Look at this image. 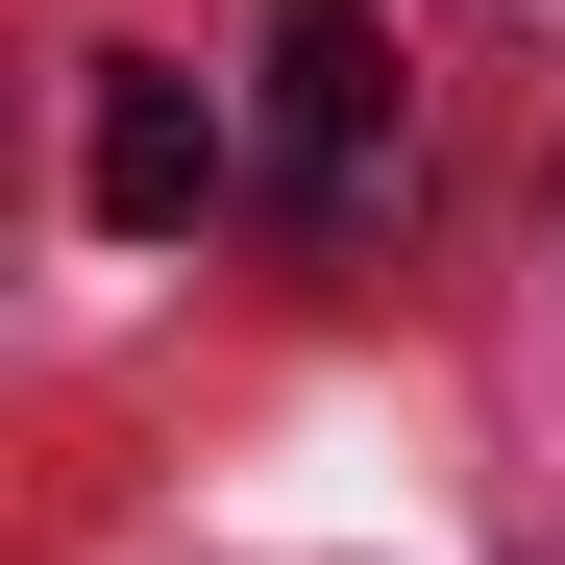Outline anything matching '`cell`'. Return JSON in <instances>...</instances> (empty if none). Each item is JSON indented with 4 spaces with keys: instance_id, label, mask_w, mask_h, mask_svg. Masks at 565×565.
I'll return each mask as SVG.
<instances>
[{
    "instance_id": "7a4b0ae2",
    "label": "cell",
    "mask_w": 565,
    "mask_h": 565,
    "mask_svg": "<svg viewBox=\"0 0 565 565\" xmlns=\"http://www.w3.org/2000/svg\"><path fill=\"white\" fill-rule=\"evenodd\" d=\"M198 198H222V99H198L172 50H99V222H124V246H172Z\"/></svg>"
},
{
    "instance_id": "6da1fadb",
    "label": "cell",
    "mask_w": 565,
    "mask_h": 565,
    "mask_svg": "<svg viewBox=\"0 0 565 565\" xmlns=\"http://www.w3.org/2000/svg\"><path fill=\"white\" fill-rule=\"evenodd\" d=\"M369 198H394V50H369L344 0H296V50H270V222L344 246Z\"/></svg>"
}]
</instances>
